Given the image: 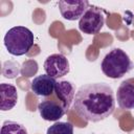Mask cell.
Here are the masks:
<instances>
[{"label": "cell", "instance_id": "obj_1", "mask_svg": "<svg viewBox=\"0 0 134 134\" xmlns=\"http://www.w3.org/2000/svg\"><path fill=\"white\" fill-rule=\"evenodd\" d=\"M73 109L86 121L97 122L104 120L114 112V92L106 83L83 85L75 93Z\"/></svg>", "mask_w": 134, "mask_h": 134}, {"label": "cell", "instance_id": "obj_5", "mask_svg": "<svg viewBox=\"0 0 134 134\" xmlns=\"http://www.w3.org/2000/svg\"><path fill=\"white\" fill-rule=\"evenodd\" d=\"M43 67L46 74L53 79H60L66 75L70 70L69 61L62 53H53L47 57Z\"/></svg>", "mask_w": 134, "mask_h": 134}, {"label": "cell", "instance_id": "obj_2", "mask_svg": "<svg viewBox=\"0 0 134 134\" xmlns=\"http://www.w3.org/2000/svg\"><path fill=\"white\" fill-rule=\"evenodd\" d=\"M100 68L106 76L116 80L131 71L133 63L125 50L120 48H113L104 57Z\"/></svg>", "mask_w": 134, "mask_h": 134}, {"label": "cell", "instance_id": "obj_13", "mask_svg": "<svg viewBox=\"0 0 134 134\" xmlns=\"http://www.w3.org/2000/svg\"><path fill=\"white\" fill-rule=\"evenodd\" d=\"M46 134H73V126L68 121H57L47 129Z\"/></svg>", "mask_w": 134, "mask_h": 134}, {"label": "cell", "instance_id": "obj_4", "mask_svg": "<svg viewBox=\"0 0 134 134\" xmlns=\"http://www.w3.org/2000/svg\"><path fill=\"white\" fill-rule=\"evenodd\" d=\"M105 24L104 12L100 7L89 5L86 13L79 20V28L86 35H96Z\"/></svg>", "mask_w": 134, "mask_h": 134}, {"label": "cell", "instance_id": "obj_8", "mask_svg": "<svg viewBox=\"0 0 134 134\" xmlns=\"http://www.w3.org/2000/svg\"><path fill=\"white\" fill-rule=\"evenodd\" d=\"M38 110L41 117L48 121H57L67 112L62 105H59L57 102L50 99L42 100L38 105Z\"/></svg>", "mask_w": 134, "mask_h": 134}, {"label": "cell", "instance_id": "obj_10", "mask_svg": "<svg viewBox=\"0 0 134 134\" xmlns=\"http://www.w3.org/2000/svg\"><path fill=\"white\" fill-rule=\"evenodd\" d=\"M116 100L119 108L124 110L134 109V85L129 82H122L117 88Z\"/></svg>", "mask_w": 134, "mask_h": 134}, {"label": "cell", "instance_id": "obj_3", "mask_svg": "<svg viewBox=\"0 0 134 134\" xmlns=\"http://www.w3.org/2000/svg\"><path fill=\"white\" fill-rule=\"evenodd\" d=\"M35 37L32 31L25 26H14L4 36V46L8 53L20 57L29 52L34 46Z\"/></svg>", "mask_w": 134, "mask_h": 134}, {"label": "cell", "instance_id": "obj_11", "mask_svg": "<svg viewBox=\"0 0 134 134\" xmlns=\"http://www.w3.org/2000/svg\"><path fill=\"white\" fill-rule=\"evenodd\" d=\"M0 110L8 111L12 110L18 102L17 88L12 84L2 83L0 84Z\"/></svg>", "mask_w": 134, "mask_h": 134}, {"label": "cell", "instance_id": "obj_9", "mask_svg": "<svg viewBox=\"0 0 134 134\" xmlns=\"http://www.w3.org/2000/svg\"><path fill=\"white\" fill-rule=\"evenodd\" d=\"M55 96L61 100V105L67 111L74 100L75 87L70 81H59L57 82L54 89Z\"/></svg>", "mask_w": 134, "mask_h": 134}, {"label": "cell", "instance_id": "obj_12", "mask_svg": "<svg viewBox=\"0 0 134 134\" xmlns=\"http://www.w3.org/2000/svg\"><path fill=\"white\" fill-rule=\"evenodd\" d=\"M1 134H28L26 128L13 120H5L1 127Z\"/></svg>", "mask_w": 134, "mask_h": 134}, {"label": "cell", "instance_id": "obj_7", "mask_svg": "<svg viewBox=\"0 0 134 134\" xmlns=\"http://www.w3.org/2000/svg\"><path fill=\"white\" fill-rule=\"evenodd\" d=\"M57 81L48 74H42L34 77L30 83V89L38 96H51L54 93Z\"/></svg>", "mask_w": 134, "mask_h": 134}, {"label": "cell", "instance_id": "obj_6", "mask_svg": "<svg viewBox=\"0 0 134 134\" xmlns=\"http://www.w3.org/2000/svg\"><path fill=\"white\" fill-rule=\"evenodd\" d=\"M89 7V2L84 1H59V8L62 17L68 21L80 20Z\"/></svg>", "mask_w": 134, "mask_h": 134}]
</instances>
